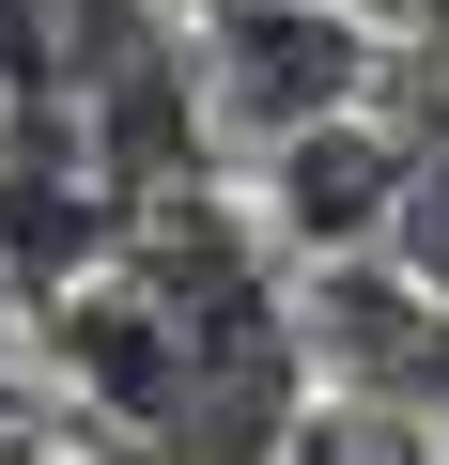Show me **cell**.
I'll return each instance as SVG.
<instances>
[{
    "label": "cell",
    "instance_id": "6da1fadb",
    "mask_svg": "<svg viewBox=\"0 0 449 465\" xmlns=\"http://www.w3.org/2000/svg\"><path fill=\"white\" fill-rule=\"evenodd\" d=\"M372 32L341 16V0H201V109L233 124L249 155L326 124V109H372Z\"/></svg>",
    "mask_w": 449,
    "mask_h": 465
},
{
    "label": "cell",
    "instance_id": "7a4b0ae2",
    "mask_svg": "<svg viewBox=\"0 0 449 465\" xmlns=\"http://www.w3.org/2000/svg\"><path fill=\"white\" fill-rule=\"evenodd\" d=\"M403 186H418V140L387 109H326L295 140H264V249L295 264H372L403 232Z\"/></svg>",
    "mask_w": 449,
    "mask_h": 465
},
{
    "label": "cell",
    "instance_id": "3957f363",
    "mask_svg": "<svg viewBox=\"0 0 449 465\" xmlns=\"http://www.w3.org/2000/svg\"><path fill=\"white\" fill-rule=\"evenodd\" d=\"M0 109H16V94H0Z\"/></svg>",
    "mask_w": 449,
    "mask_h": 465
}]
</instances>
